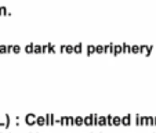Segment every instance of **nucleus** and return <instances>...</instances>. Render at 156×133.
Wrapping results in <instances>:
<instances>
[{
	"label": "nucleus",
	"instance_id": "3",
	"mask_svg": "<svg viewBox=\"0 0 156 133\" xmlns=\"http://www.w3.org/2000/svg\"><path fill=\"white\" fill-rule=\"evenodd\" d=\"M120 53H123L122 45H113V49H112V54H113V55H119Z\"/></svg>",
	"mask_w": 156,
	"mask_h": 133
},
{
	"label": "nucleus",
	"instance_id": "9",
	"mask_svg": "<svg viewBox=\"0 0 156 133\" xmlns=\"http://www.w3.org/2000/svg\"><path fill=\"white\" fill-rule=\"evenodd\" d=\"M112 49H113V43L104 45V53H105V54H112Z\"/></svg>",
	"mask_w": 156,
	"mask_h": 133
},
{
	"label": "nucleus",
	"instance_id": "2",
	"mask_svg": "<svg viewBox=\"0 0 156 133\" xmlns=\"http://www.w3.org/2000/svg\"><path fill=\"white\" fill-rule=\"evenodd\" d=\"M25 124L29 125V126H32V125L36 124V115L33 114V112H29V114L25 115Z\"/></svg>",
	"mask_w": 156,
	"mask_h": 133
},
{
	"label": "nucleus",
	"instance_id": "6",
	"mask_svg": "<svg viewBox=\"0 0 156 133\" xmlns=\"http://www.w3.org/2000/svg\"><path fill=\"white\" fill-rule=\"evenodd\" d=\"M122 125H123V126H130V125H131V121H130V115L129 114L122 116Z\"/></svg>",
	"mask_w": 156,
	"mask_h": 133
},
{
	"label": "nucleus",
	"instance_id": "22",
	"mask_svg": "<svg viewBox=\"0 0 156 133\" xmlns=\"http://www.w3.org/2000/svg\"><path fill=\"white\" fill-rule=\"evenodd\" d=\"M19 51H21V46H18V45H14V46H13V53H15V54H17V53H19Z\"/></svg>",
	"mask_w": 156,
	"mask_h": 133
},
{
	"label": "nucleus",
	"instance_id": "21",
	"mask_svg": "<svg viewBox=\"0 0 156 133\" xmlns=\"http://www.w3.org/2000/svg\"><path fill=\"white\" fill-rule=\"evenodd\" d=\"M112 118H113L112 115H106V125H108V126H113V125H112Z\"/></svg>",
	"mask_w": 156,
	"mask_h": 133
},
{
	"label": "nucleus",
	"instance_id": "16",
	"mask_svg": "<svg viewBox=\"0 0 156 133\" xmlns=\"http://www.w3.org/2000/svg\"><path fill=\"white\" fill-rule=\"evenodd\" d=\"M33 53L41 54V45H35V46H33Z\"/></svg>",
	"mask_w": 156,
	"mask_h": 133
},
{
	"label": "nucleus",
	"instance_id": "5",
	"mask_svg": "<svg viewBox=\"0 0 156 133\" xmlns=\"http://www.w3.org/2000/svg\"><path fill=\"white\" fill-rule=\"evenodd\" d=\"M83 125H86V126H93V116H91V114L87 115V116H83Z\"/></svg>",
	"mask_w": 156,
	"mask_h": 133
},
{
	"label": "nucleus",
	"instance_id": "24",
	"mask_svg": "<svg viewBox=\"0 0 156 133\" xmlns=\"http://www.w3.org/2000/svg\"><path fill=\"white\" fill-rule=\"evenodd\" d=\"M0 53H7V45H0Z\"/></svg>",
	"mask_w": 156,
	"mask_h": 133
},
{
	"label": "nucleus",
	"instance_id": "18",
	"mask_svg": "<svg viewBox=\"0 0 156 133\" xmlns=\"http://www.w3.org/2000/svg\"><path fill=\"white\" fill-rule=\"evenodd\" d=\"M130 53H140V46L138 45H133L130 47Z\"/></svg>",
	"mask_w": 156,
	"mask_h": 133
},
{
	"label": "nucleus",
	"instance_id": "7",
	"mask_svg": "<svg viewBox=\"0 0 156 133\" xmlns=\"http://www.w3.org/2000/svg\"><path fill=\"white\" fill-rule=\"evenodd\" d=\"M86 54L87 55L95 54V45H87V47H86Z\"/></svg>",
	"mask_w": 156,
	"mask_h": 133
},
{
	"label": "nucleus",
	"instance_id": "1",
	"mask_svg": "<svg viewBox=\"0 0 156 133\" xmlns=\"http://www.w3.org/2000/svg\"><path fill=\"white\" fill-rule=\"evenodd\" d=\"M10 125H11V119H10V115L3 112L0 114V128H4V129H9Z\"/></svg>",
	"mask_w": 156,
	"mask_h": 133
},
{
	"label": "nucleus",
	"instance_id": "15",
	"mask_svg": "<svg viewBox=\"0 0 156 133\" xmlns=\"http://www.w3.org/2000/svg\"><path fill=\"white\" fill-rule=\"evenodd\" d=\"M95 54H104V45H95Z\"/></svg>",
	"mask_w": 156,
	"mask_h": 133
},
{
	"label": "nucleus",
	"instance_id": "25",
	"mask_svg": "<svg viewBox=\"0 0 156 133\" xmlns=\"http://www.w3.org/2000/svg\"><path fill=\"white\" fill-rule=\"evenodd\" d=\"M13 46L14 45H7V53H11V51H13Z\"/></svg>",
	"mask_w": 156,
	"mask_h": 133
},
{
	"label": "nucleus",
	"instance_id": "23",
	"mask_svg": "<svg viewBox=\"0 0 156 133\" xmlns=\"http://www.w3.org/2000/svg\"><path fill=\"white\" fill-rule=\"evenodd\" d=\"M60 125L66 126V116H61V118H60Z\"/></svg>",
	"mask_w": 156,
	"mask_h": 133
},
{
	"label": "nucleus",
	"instance_id": "17",
	"mask_svg": "<svg viewBox=\"0 0 156 133\" xmlns=\"http://www.w3.org/2000/svg\"><path fill=\"white\" fill-rule=\"evenodd\" d=\"M66 49H65V53H68V54H72L73 53V45H65Z\"/></svg>",
	"mask_w": 156,
	"mask_h": 133
},
{
	"label": "nucleus",
	"instance_id": "20",
	"mask_svg": "<svg viewBox=\"0 0 156 133\" xmlns=\"http://www.w3.org/2000/svg\"><path fill=\"white\" fill-rule=\"evenodd\" d=\"M73 118L75 116H66V126H72L73 125Z\"/></svg>",
	"mask_w": 156,
	"mask_h": 133
},
{
	"label": "nucleus",
	"instance_id": "26",
	"mask_svg": "<svg viewBox=\"0 0 156 133\" xmlns=\"http://www.w3.org/2000/svg\"><path fill=\"white\" fill-rule=\"evenodd\" d=\"M65 49H66V46H65V45H61L60 51H61V53H65Z\"/></svg>",
	"mask_w": 156,
	"mask_h": 133
},
{
	"label": "nucleus",
	"instance_id": "8",
	"mask_svg": "<svg viewBox=\"0 0 156 133\" xmlns=\"http://www.w3.org/2000/svg\"><path fill=\"white\" fill-rule=\"evenodd\" d=\"M46 125H48V126L54 125V115L53 114H46Z\"/></svg>",
	"mask_w": 156,
	"mask_h": 133
},
{
	"label": "nucleus",
	"instance_id": "4",
	"mask_svg": "<svg viewBox=\"0 0 156 133\" xmlns=\"http://www.w3.org/2000/svg\"><path fill=\"white\" fill-rule=\"evenodd\" d=\"M36 125L44 126V125H46V115H39V116H36Z\"/></svg>",
	"mask_w": 156,
	"mask_h": 133
},
{
	"label": "nucleus",
	"instance_id": "10",
	"mask_svg": "<svg viewBox=\"0 0 156 133\" xmlns=\"http://www.w3.org/2000/svg\"><path fill=\"white\" fill-rule=\"evenodd\" d=\"M83 51V45L79 43V45H73V53L75 54H80Z\"/></svg>",
	"mask_w": 156,
	"mask_h": 133
},
{
	"label": "nucleus",
	"instance_id": "13",
	"mask_svg": "<svg viewBox=\"0 0 156 133\" xmlns=\"http://www.w3.org/2000/svg\"><path fill=\"white\" fill-rule=\"evenodd\" d=\"M33 46H35V43H29V45H26V46H25V49H24V50H25V53L32 54V53H33Z\"/></svg>",
	"mask_w": 156,
	"mask_h": 133
},
{
	"label": "nucleus",
	"instance_id": "19",
	"mask_svg": "<svg viewBox=\"0 0 156 133\" xmlns=\"http://www.w3.org/2000/svg\"><path fill=\"white\" fill-rule=\"evenodd\" d=\"M122 49H123V53H130V45H127V43H123L122 45Z\"/></svg>",
	"mask_w": 156,
	"mask_h": 133
},
{
	"label": "nucleus",
	"instance_id": "14",
	"mask_svg": "<svg viewBox=\"0 0 156 133\" xmlns=\"http://www.w3.org/2000/svg\"><path fill=\"white\" fill-rule=\"evenodd\" d=\"M106 125V116H98V124L97 126H105Z\"/></svg>",
	"mask_w": 156,
	"mask_h": 133
},
{
	"label": "nucleus",
	"instance_id": "12",
	"mask_svg": "<svg viewBox=\"0 0 156 133\" xmlns=\"http://www.w3.org/2000/svg\"><path fill=\"white\" fill-rule=\"evenodd\" d=\"M73 125H76V126H83V116H75Z\"/></svg>",
	"mask_w": 156,
	"mask_h": 133
},
{
	"label": "nucleus",
	"instance_id": "11",
	"mask_svg": "<svg viewBox=\"0 0 156 133\" xmlns=\"http://www.w3.org/2000/svg\"><path fill=\"white\" fill-rule=\"evenodd\" d=\"M112 125L113 126H120L122 125V116H113L112 118Z\"/></svg>",
	"mask_w": 156,
	"mask_h": 133
}]
</instances>
